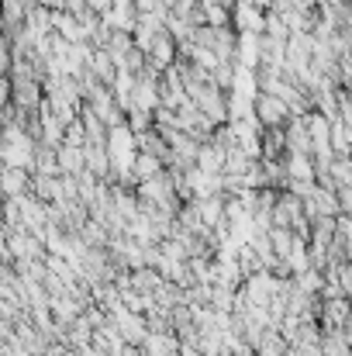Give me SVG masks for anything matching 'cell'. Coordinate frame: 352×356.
<instances>
[{"label":"cell","instance_id":"obj_1","mask_svg":"<svg viewBox=\"0 0 352 356\" xmlns=\"http://www.w3.org/2000/svg\"><path fill=\"white\" fill-rule=\"evenodd\" d=\"M304 208L315 218H339L342 215V201H339V191L335 187H325V184H315V191L304 197Z\"/></svg>","mask_w":352,"mask_h":356},{"label":"cell","instance_id":"obj_2","mask_svg":"<svg viewBox=\"0 0 352 356\" xmlns=\"http://www.w3.org/2000/svg\"><path fill=\"white\" fill-rule=\"evenodd\" d=\"M255 118L262 121L266 128H283V124H290L294 111H290V104H287L283 97H276V94H259V97H255Z\"/></svg>","mask_w":352,"mask_h":356},{"label":"cell","instance_id":"obj_3","mask_svg":"<svg viewBox=\"0 0 352 356\" xmlns=\"http://www.w3.org/2000/svg\"><path fill=\"white\" fill-rule=\"evenodd\" d=\"M232 24L249 35H266V7H259L252 0H238L232 7Z\"/></svg>","mask_w":352,"mask_h":356},{"label":"cell","instance_id":"obj_4","mask_svg":"<svg viewBox=\"0 0 352 356\" xmlns=\"http://www.w3.org/2000/svg\"><path fill=\"white\" fill-rule=\"evenodd\" d=\"M115 322H117L121 339H124L128 346H142V343L149 339V318H145V315H135V312L121 308V312H115Z\"/></svg>","mask_w":352,"mask_h":356},{"label":"cell","instance_id":"obj_5","mask_svg":"<svg viewBox=\"0 0 352 356\" xmlns=\"http://www.w3.org/2000/svg\"><path fill=\"white\" fill-rule=\"evenodd\" d=\"M352 318V298L342 294V298H328L321 301V329H342L346 322Z\"/></svg>","mask_w":352,"mask_h":356},{"label":"cell","instance_id":"obj_6","mask_svg":"<svg viewBox=\"0 0 352 356\" xmlns=\"http://www.w3.org/2000/svg\"><path fill=\"white\" fill-rule=\"evenodd\" d=\"M83 312H87V301L76 298L73 291L52 298V315H56V322H62V325H73L76 318H83Z\"/></svg>","mask_w":352,"mask_h":356},{"label":"cell","instance_id":"obj_7","mask_svg":"<svg viewBox=\"0 0 352 356\" xmlns=\"http://www.w3.org/2000/svg\"><path fill=\"white\" fill-rule=\"evenodd\" d=\"M180 336L176 332H149V339L142 343V356H173L180 353Z\"/></svg>","mask_w":352,"mask_h":356},{"label":"cell","instance_id":"obj_8","mask_svg":"<svg viewBox=\"0 0 352 356\" xmlns=\"http://www.w3.org/2000/svg\"><path fill=\"white\" fill-rule=\"evenodd\" d=\"M259 56L262 66H287V42L273 35H259Z\"/></svg>","mask_w":352,"mask_h":356},{"label":"cell","instance_id":"obj_9","mask_svg":"<svg viewBox=\"0 0 352 356\" xmlns=\"http://www.w3.org/2000/svg\"><path fill=\"white\" fill-rule=\"evenodd\" d=\"M59 166H62L66 177L87 173V149H80V145H59Z\"/></svg>","mask_w":352,"mask_h":356},{"label":"cell","instance_id":"obj_10","mask_svg":"<svg viewBox=\"0 0 352 356\" xmlns=\"http://www.w3.org/2000/svg\"><path fill=\"white\" fill-rule=\"evenodd\" d=\"M31 194L38 201H45V204L62 201V177H42V173H35L31 177Z\"/></svg>","mask_w":352,"mask_h":356},{"label":"cell","instance_id":"obj_11","mask_svg":"<svg viewBox=\"0 0 352 356\" xmlns=\"http://www.w3.org/2000/svg\"><path fill=\"white\" fill-rule=\"evenodd\" d=\"M31 170H24V166H7L3 170V191H7V197H17V194H28L31 191Z\"/></svg>","mask_w":352,"mask_h":356},{"label":"cell","instance_id":"obj_12","mask_svg":"<svg viewBox=\"0 0 352 356\" xmlns=\"http://www.w3.org/2000/svg\"><path fill=\"white\" fill-rule=\"evenodd\" d=\"M162 284H166V277H162L159 266H138V270H131V287H138L145 294H156Z\"/></svg>","mask_w":352,"mask_h":356},{"label":"cell","instance_id":"obj_13","mask_svg":"<svg viewBox=\"0 0 352 356\" xmlns=\"http://www.w3.org/2000/svg\"><path fill=\"white\" fill-rule=\"evenodd\" d=\"M131 170H135V177H138V184H142V180L159 177V173L166 170V163H162L159 156H152V152H138V156H135V163H131Z\"/></svg>","mask_w":352,"mask_h":356},{"label":"cell","instance_id":"obj_14","mask_svg":"<svg viewBox=\"0 0 352 356\" xmlns=\"http://www.w3.org/2000/svg\"><path fill=\"white\" fill-rule=\"evenodd\" d=\"M294 280H297V287H301V291H308V294H318V298H321V291H325V284H328L325 270H318V266H311V270L297 273Z\"/></svg>","mask_w":352,"mask_h":356},{"label":"cell","instance_id":"obj_15","mask_svg":"<svg viewBox=\"0 0 352 356\" xmlns=\"http://www.w3.org/2000/svg\"><path fill=\"white\" fill-rule=\"evenodd\" d=\"M266 35H273V38H283V42H290V24H287V17L280 14V10H266Z\"/></svg>","mask_w":352,"mask_h":356},{"label":"cell","instance_id":"obj_16","mask_svg":"<svg viewBox=\"0 0 352 356\" xmlns=\"http://www.w3.org/2000/svg\"><path fill=\"white\" fill-rule=\"evenodd\" d=\"M235 259H238V266H242V273H245V277H252V273L266 270V266H262V256H259V252H255L249 242L238 249V256H235Z\"/></svg>","mask_w":352,"mask_h":356},{"label":"cell","instance_id":"obj_17","mask_svg":"<svg viewBox=\"0 0 352 356\" xmlns=\"http://www.w3.org/2000/svg\"><path fill=\"white\" fill-rule=\"evenodd\" d=\"M208 24L215 28H232V7L228 3H208Z\"/></svg>","mask_w":352,"mask_h":356},{"label":"cell","instance_id":"obj_18","mask_svg":"<svg viewBox=\"0 0 352 356\" xmlns=\"http://www.w3.org/2000/svg\"><path fill=\"white\" fill-rule=\"evenodd\" d=\"M339 284L346 287V294L352 298V259H342V263H339Z\"/></svg>","mask_w":352,"mask_h":356},{"label":"cell","instance_id":"obj_19","mask_svg":"<svg viewBox=\"0 0 352 356\" xmlns=\"http://www.w3.org/2000/svg\"><path fill=\"white\" fill-rule=\"evenodd\" d=\"M349 156H352V145H349Z\"/></svg>","mask_w":352,"mask_h":356}]
</instances>
